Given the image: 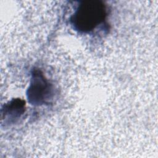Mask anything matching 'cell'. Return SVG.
Masks as SVG:
<instances>
[{
  "label": "cell",
  "mask_w": 158,
  "mask_h": 158,
  "mask_svg": "<svg viewBox=\"0 0 158 158\" xmlns=\"http://www.w3.org/2000/svg\"><path fill=\"white\" fill-rule=\"evenodd\" d=\"M106 16V9L102 1H85L78 6L72 21L78 30L88 32L103 22Z\"/></svg>",
  "instance_id": "6da1fadb"
}]
</instances>
